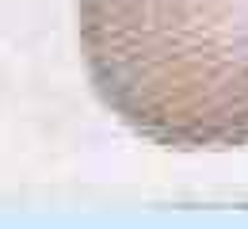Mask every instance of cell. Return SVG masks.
<instances>
[{
	"label": "cell",
	"mask_w": 248,
	"mask_h": 229,
	"mask_svg": "<svg viewBox=\"0 0 248 229\" xmlns=\"http://www.w3.org/2000/svg\"><path fill=\"white\" fill-rule=\"evenodd\" d=\"M103 107L160 149H248V0H77Z\"/></svg>",
	"instance_id": "6da1fadb"
}]
</instances>
